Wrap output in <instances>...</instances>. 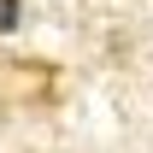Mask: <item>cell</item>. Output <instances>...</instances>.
I'll use <instances>...</instances> for the list:
<instances>
[{
	"label": "cell",
	"mask_w": 153,
	"mask_h": 153,
	"mask_svg": "<svg viewBox=\"0 0 153 153\" xmlns=\"http://www.w3.org/2000/svg\"><path fill=\"white\" fill-rule=\"evenodd\" d=\"M18 6H24V0H0V36L18 30Z\"/></svg>",
	"instance_id": "1"
}]
</instances>
